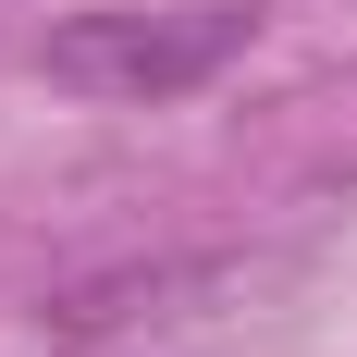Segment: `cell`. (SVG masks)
<instances>
[{
    "label": "cell",
    "instance_id": "6da1fadb",
    "mask_svg": "<svg viewBox=\"0 0 357 357\" xmlns=\"http://www.w3.org/2000/svg\"><path fill=\"white\" fill-rule=\"evenodd\" d=\"M259 37V0H160V13H74L37 62L50 86L74 99H185V86H210L234 50Z\"/></svg>",
    "mask_w": 357,
    "mask_h": 357
}]
</instances>
